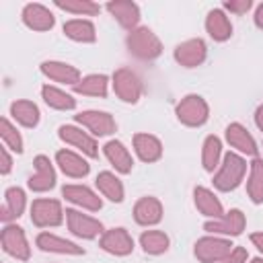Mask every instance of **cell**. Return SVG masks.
Instances as JSON below:
<instances>
[{
  "label": "cell",
  "mask_w": 263,
  "mask_h": 263,
  "mask_svg": "<svg viewBox=\"0 0 263 263\" xmlns=\"http://www.w3.org/2000/svg\"><path fill=\"white\" fill-rule=\"evenodd\" d=\"M242 175H245V160H242L240 156H236V154L230 152V154L224 156L222 171L216 175L214 183H216L218 189H222V191H230V189H234V187L240 183Z\"/></svg>",
  "instance_id": "6da1fadb"
},
{
  "label": "cell",
  "mask_w": 263,
  "mask_h": 263,
  "mask_svg": "<svg viewBox=\"0 0 263 263\" xmlns=\"http://www.w3.org/2000/svg\"><path fill=\"white\" fill-rule=\"evenodd\" d=\"M127 47L140 60H152L160 53V43L150 29H138L127 37Z\"/></svg>",
  "instance_id": "7a4b0ae2"
},
{
  "label": "cell",
  "mask_w": 263,
  "mask_h": 263,
  "mask_svg": "<svg viewBox=\"0 0 263 263\" xmlns=\"http://www.w3.org/2000/svg\"><path fill=\"white\" fill-rule=\"evenodd\" d=\"M31 220L37 226H55L62 222V208L53 199H37L31 208Z\"/></svg>",
  "instance_id": "3957f363"
},
{
  "label": "cell",
  "mask_w": 263,
  "mask_h": 263,
  "mask_svg": "<svg viewBox=\"0 0 263 263\" xmlns=\"http://www.w3.org/2000/svg\"><path fill=\"white\" fill-rule=\"evenodd\" d=\"M177 115H179V119H181L183 123H187V125H199V123H203L205 117H208V107H205V103L201 101V97L191 95V97H185V99L181 101V105L177 107Z\"/></svg>",
  "instance_id": "277c9868"
},
{
  "label": "cell",
  "mask_w": 263,
  "mask_h": 263,
  "mask_svg": "<svg viewBox=\"0 0 263 263\" xmlns=\"http://www.w3.org/2000/svg\"><path fill=\"white\" fill-rule=\"evenodd\" d=\"M230 247H232L230 242L220 240V238H201L195 245V255L203 263H210V261H216V259L226 257L230 253Z\"/></svg>",
  "instance_id": "5b68a950"
},
{
  "label": "cell",
  "mask_w": 263,
  "mask_h": 263,
  "mask_svg": "<svg viewBox=\"0 0 263 263\" xmlns=\"http://www.w3.org/2000/svg\"><path fill=\"white\" fill-rule=\"evenodd\" d=\"M2 245H4V251L10 253V255H14L16 259H27L29 257L27 238H25L23 228H18V226L4 228V232H2Z\"/></svg>",
  "instance_id": "8992f818"
},
{
  "label": "cell",
  "mask_w": 263,
  "mask_h": 263,
  "mask_svg": "<svg viewBox=\"0 0 263 263\" xmlns=\"http://www.w3.org/2000/svg\"><path fill=\"white\" fill-rule=\"evenodd\" d=\"M76 119L82 125H86L88 129H92V134H99V136L115 132V121L111 119L109 113H103V111H84V113L76 115Z\"/></svg>",
  "instance_id": "52a82bcc"
},
{
  "label": "cell",
  "mask_w": 263,
  "mask_h": 263,
  "mask_svg": "<svg viewBox=\"0 0 263 263\" xmlns=\"http://www.w3.org/2000/svg\"><path fill=\"white\" fill-rule=\"evenodd\" d=\"M66 216H68V226L74 234L78 236H84V238H92L101 232V222L88 218V216H82L80 212L76 210H66Z\"/></svg>",
  "instance_id": "ba28073f"
},
{
  "label": "cell",
  "mask_w": 263,
  "mask_h": 263,
  "mask_svg": "<svg viewBox=\"0 0 263 263\" xmlns=\"http://www.w3.org/2000/svg\"><path fill=\"white\" fill-rule=\"evenodd\" d=\"M115 92L127 101V103H136L140 97V80L136 78V74L127 72V70H119L115 74Z\"/></svg>",
  "instance_id": "9c48e42d"
},
{
  "label": "cell",
  "mask_w": 263,
  "mask_h": 263,
  "mask_svg": "<svg viewBox=\"0 0 263 263\" xmlns=\"http://www.w3.org/2000/svg\"><path fill=\"white\" fill-rule=\"evenodd\" d=\"M60 138L68 144H74L76 148H80L82 152H86L88 156H97V144L90 136H86L82 129L72 127V125H62L60 127Z\"/></svg>",
  "instance_id": "30bf717a"
},
{
  "label": "cell",
  "mask_w": 263,
  "mask_h": 263,
  "mask_svg": "<svg viewBox=\"0 0 263 263\" xmlns=\"http://www.w3.org/2000/svg\"><path fill=\"white\" fill-rule=\"evenodd\" d=\"M35 168H37V173L29 179V187L33 191H45V189L53 187L55 175H53V168H51V164H49V160L45 156H37L35 158Z\"/></svg>",
  "instance_id": "8fae6325"
},
{
  "label": "cell",
  "mask_w": 263,
  "mask_h": 263,
  "mask_svg": "<svg viewBox=\"0 0 263 263\" xmlns=\"http://www.w3.org/2000/svg\"><path fill=\"white\" fill-rule=\"evenodd\" d=\"M101 247L109 253H115V255H125L134 249V240L129 238V234L123 230V228H113L109 230L103 240H101Z\"/></svg>",
  "instance_id": "7c38bea8"
},
{
  "label": "cell",
  "mask_w": 263,
  "mask_h": 263,
  "mask_svg": "<svg viewBox=\"0 0 263 263\" xmlns=\"http://www.w3.org/2000/svg\"><path fill=\"white\" fill-rule=\"evenodd\" d=\"M175 58H177V62H181L183 66H189V68H191V66H197V64H201L203 58H205V45H203V41H199V39L187 41V43H183V45L177 47Z\"/></svg>",
  "instance_id": "4fadbf2b"
},
{
  "label": "cell",
  "mask_w": 263,
  "mask_h": 263,
  "mask_svg": "<svg viewBox=\"0 0 263 263\" xmlns=\"http://www.w3.org/2000/svg\"><path fill=\"white\" fill-rule=\"evenodd\" d=\"M64 197L82 205V208H88V210H99L101 208V199L88 189V187H80V185H66L62 189Z\"/></svg>",
  "instance_id": "5bb4252c"
},
{
  "label": "cell",
  "mask_w": 263,
  "mask_h": 263,
  "mask_svg": "<svg viewBox=\"0 0 263 263\" xmlns=\"http://www.w3.org/2000/svg\"><path fill=\"white\" fill-rule=\"evenodd\" d=\"M226 138H228V142H230L232 148H238L245 154H255L257 152L255 140L247 134V129L240 123H230L228 129H226Z\"/></svg>",
  "instance_id": "9a60e30c"
},
{
  "label": "cell",
  "mask_w": 263,
  "mask_h": 263,
  "mask_svg": "<svg viewBox=\"0 0 263 263\" xmlns=\"http://www.w3.org/2000/svg\"><path fill=\"white\" fill-rule=\"evenodd\" d=\"M105 154H107V158L111 160V164H113L119 173H129V171H132V164H134V162H132V156H129L127 148H125L121 142H117V140L107 142Z\"/></svg>",
  "instance_id": "2e32d148"
},
{
  "label": "cell",
  "mask_w": 263,
  "mask_h": 263,
  "mask_svg": "<svg viewBox=\"0 0 263 263\" xmlns=\"http://www.w3.org/2000/svg\"><path fill=\"white\" fill-rule=\"evenodd\" d=\"M245 228V218L238 210H232L228 216H224L220 222H208L205 230L210 232H224V234H240Z\"/></svg>",
  "instance_id": "e0dca14e"
},
{
  "label": "cell",
  "mask_w": 263,
  "mask_h": 263,
  "mask_svg": "<svg viewBox=\"0 0 263 263\" xmlns=\"http://www.w3.org/2000/svg\"><path fill=\"white\" fill-rule=\"evenodd\" d=\"M23 18H25V23H27L29 27L39 29V31L49 29V27L53 25L51 12H49L47 8H43V6H39V4H29V6L25 8V12H23Z\"/></svg>",
  "instance_id": "ac0fdd59"
},
{
  "label": "cell",
  "mask_w": 263,
  "mask_h": 263,
  "mask_svg": "<svg viewBox=\"0 0 263 263\" xmlns=\"http://www.w3.org/2000/svg\"><path fill=\"white\" fill-rule=\"evenodd\" d=\"M58 162L62 166V171L70 177H84L88 173V164L74 152L70 150H60L58 152Z\"/></svg>",
  "instance_id": "d6986e66"
},
{
  "label": "cell",
  "mask_w": 263,
  "mask_h": 263,
  "mask_svg": "<svg viewBox=\"0 0 263 263\" xmlns=\"http://www.w3.org/2000/svg\"><path fill=\"white\" fill-rule=\"evenodd\" d=\"M162 208L154 197H144L136 205V222L140 224H156L160 220Z\"/></svg>",
  "instance_id": "ffe728a7"
},
{
  "label": "cell",
  "mask_w": 263,
  "mask_h": 263,
  "mask_svg": "<svg viewBox=\"0 0 263 263\" xmlns=\"http://www.w3.org/2000/svg\"><path fill=\"white\" fill-rule=\"evenodd\" d=\"M37 245L43 249V251H53V253H72V255H80L84 253L80 247H76L74 242H68L64 238H58L53 234H39L37 236Z\"/></svg>",
  "instance_id": "44dd1931"
},
{
  "label": "cell",
  "mask_w": 263,
  "mask_h": 263,
  "mask_svg": "<svg viewBox=\"0 0 263 263\" xmlns=\"http://www.w3.org/2000/svg\"><path fill=\"white\" fill-rule=\"evenodd\" d=\"M195 205H197V210L203 216H214V218H220L222 216V203L214 197L212 191H208L203 187H197L195 189Z\"/></svg>",
  "instance_id": "7402d4cb"
},
{
  "label": "cell",
  "mask_w": 263,
  "mask_h": 263,
  "mask_svg": "<svg viewBox=\"0 0 263 263\" xmlns=\"http://www.w3.org/2000/svg\"><path fill=\"white\" fill-rule=\"evenodd\" d=\"M205 27H208L210 35H212L214 39H218V41L228 39L230 33H232V27H230V23H228V18L224 16L222 10H212V12L208 14V23H205Z\"/></svg>",
  "instance_id": "603a6c76"
},
{
  "label": "cell",
  "mask_w": 263,
  "mask_h": 263,
  "mask_svg": "<svg viewBox=\"0 0 263 263\" xmlns=\"http://www.w3.org/2000/svg\"><path fill=\"white\" fill-rule=\"evenodd\" d=\"M107 8L123 27H134L140 18L138 6L132 2H111V4H107Z\"/></svg>",
  "instance_id": "cb8c5ba5"
},
{
  "label": "cell",
  "mask_w": 263,
  "mask_h": 263,
  "mask_svg": "<svg viewBox=\"0 0 263 263\" xmlns=\"http://www.w3.org/2000/svg\"><path fill=\"white\" fill-rule=\"evenodd\" d=\"M25 208V193L18 187H12L6 191L4 197V208H2V220H10V218H18L23 214Z\"/></svg>",
  "instance_id": "d4e9b609"
},
{
  "label": "cell",
  "mask_w": 263,
  "mask_h": 263,
  "mask_svg": "<svg viewBox=\"0 0 263 263\" xmlns=\"http://www.w3.org/2000/svg\"><path fill=\"white\" fill-rule=\"evenodd\" d=\"M41 70L58 82H76L78 80V70L68 64H62V62H45L41 66Z\"/></svg>",
  "instance_id": "484cf974"
},
{
  "label": "cell",
  "mask_w": 263,
  "mask_h": 263,
  "mask_svg": "<svg viewBox=\"0 0 263 263\" xmlns=\"http://www.w3.org/2000/svg\"><path fill=\"white\" fill-rule=\"evenodd\" d=\"M97 187L103 191L105 197H109L111 201H121L123 199V187L119 183V179H115V175L111 173H101L97 177Z\"/></svg>",
  "instance_id": "4316f807"
},
{
  "label": "cell",
  "mask_w": 263,
  "mask_h": 263,
  "mask_svg": "<svg viewBox=\"0 0 263 263\" xmlns=\"http://www.w3.org/2000/svg\"><path fill=\"white\" fill-rule=\"evenodd\" d=\"M136 150H138V154H140V158L142 160H156L158 156H160V142L156 140V138H152V136H148V134H140V136H136Z\"/></svg>",
  "instance_id": "83f0119b"
},
{
  "label": "cell",
  "mask_w": 263,
  "mask_h": 263,
  "mask_svg": "<svg viewBox=\"0 0 263 263\" xmlns=\"http://www.w3.org/2000/svg\"><path fill=\"white\" fill-rule=\"evenodd\" d=\"M76 92L82 95H95V97H105L107 92V78L103 74H95V76H86L84 80L74 84Z\"/></svg>",
  "instance_id": "f1b7e54d"
},
{
  "label": "cell",
  "mask_w": 263,
  "mask_h": 263,
  "mask_svg": "<svg viewBox=\"0 0 263 263\" xmlns=\"http://www.w3.org/2000/svg\"><path fill=\"white\" fill-rule=\"evenodd\" d=\"M10 111H12L14 119L21 121V123L27 125V127L37 125V121H39V111H37V107H35L33 103H29V101H18V103H14V105L10 107Z\"/></svg>",
  "instance_id": "f546056e"
},
{
  "label": "cell",
  "mask_w": 263,
  "mask_h": 263,
  "mask_svg": "<svg viewBox=\"0 0 263 263\" xmlns=\"http://www.w3.org/2000/svg\"><path fill=\"white\" fill-rule=\"evenodd\" d=\"M64 33L70 39H76V41H92L95 39V29L88 21H70V23H66Z\"/></svg>",
  "instance_id": "4dcf8cb0"
},
{
  "label": "cell",
  "mask_w": 263,
  "mask_h": 263,
  "mask_svg": "<svg viewBox=\"0 0 263 263\" xmlns=\"http://www.w3.org/2000/svg\"><path fill=\"white\" fill-rule=\"evenodd\" d=\"M249 195L255 203L263 201V160L257 158L251 168V181H249Z\"/></svg>",
  "instance_id": "1f68e13d"
},
{
  "label": "cell",
  "mask_w": 263,
  "mask_h": 263,
  "mask_svg": "<svg viewBox=\"0 0 263 263\" xmlns=\"http://www.w3.org/2000/svg\"><path fill=\"white\" fill-rule=\"evenodd\" d=\"M142 247L146 253H152V255H158L162 251H166L168 247V238L164 232H158V230H150V232H144L142 234Z\"/></svg>",
  "instance_id": "d6a6232c"
},
{
  "label": "cell",
  "mask_w": 263,
  "mask_h": 263,
  "mask_svg": "<svg viewBox=\"0 0 263 263\" xmlns=\"http://www.w3.org/2000/svg\"><path fill=\"white\" fill-rule=\"evenodd\" d=\"M43 99L49 107H55V109H72L74 107V99L53 86H43Z\"/></svg>",
  "instance_id": "836d02e7"
},
{
  "label": "cell",
  "mask_w": 263,
  "mask_h": 263,
  "mask_svg": "<svg viewBox=\"0 0 263 263\" xmlns=\"http://www.w3.org/2000/svg\"><path fill=\"white\" fill-rule=\"evenodd\" d=\"M218 156H220V140L210 136L205 140V146H203V166H205V171H214V166L218 164Z\"/></svg>",
  "instance_id": "e575fe53"
},
{
  "label": "cell",
  "mask_w": 263,
  "mask_h": 263,
  "mask_svg": "<svg viewBox=\"0 0 263 263\" xmlns=\"http://www.w3.org/2000/svg\"><path fill=\"white\" fill-rule=\"evenodd\" d=\"M2 140L14 150V152H21L23 150V142H21V136L14 132V127L8 123V119H2Z\"/></svg>",
  "instance_id": "d590c367"
},
{
  "label": "cell",
  "mask_w": 263,
  "mask_h": 263,
  "mask_svg": "<svg viewBox=\"0 0 263 263\" xmlns=\"http://www.w3.org/2000/svg\"><path fill=\"white\" fill-rule=\"evenodd\" d=\"M58 6L70 12H88V14L99 12V6L92 2H58Z\"/></svg>",
  "instance_id": "8d00e7d4"
},
{
  "label": "cell",
  "mask_w": 263,
  "mask_h": 263,
  "mask_svg": "<svg viewBox=\"0 0 263 263\" xmlns=\"http://www.w3.org/2000/svg\"><path fill=\"white\" fill-rule=\"evenodd\" d=\"M245 259H247V251L238 247V249H234V251L230 253V257H228L224 263H242Z\"/></svg>",
  "instance_id": "74e56055"
},
{
  "label": "cell",
  "mask_w": 263,
  "mask_h": 263,
  "mask_svg": "<svg viewBox=\"0 0 263 263\" xmlns=\"http://www.w3.org/2000/svg\"><path fill=\"white\" fill-rule=\"evenodd\" d=\"M224 6H226V8H230V10H234V12H245V10H249V6H251V0H240V2H226Z\"/></svg>",
  "instance_id": "f35d334b"
},
{
  "label": "cell",
  "mask_w": 263,
  "mask_h": 263,
  "mask_svg": "<svg viewBox=\"0 0 263 263\" xmlns=\"http://www.w3.org/2000/svg\"><path fill=\"white\" fill-rule=\"evenodd\" d=\"M251 240H253V242L257 245V249L263 253V234H261V232H259V234H253V236H251Z\"/></svg>",
  "instance_id": "ab89813d"
},
{
  "label": "cell",
  "mask_w": 263,
  "mask_h": 263,
  "mask_svg": "<svg viewBox=\"0 0 263 263\" xmlns=\"http://www.w3.org/2000/svg\"><path fill=\"white\" fill-rule=\"evenodd\" d=\"M2 160H4V164H2V173H8V171H10V158H8L6 150H2Z\"/></svg>",
  "instance_id": "60d3db41"
},
{
  "label": "cell",
  "mask_w": 263,
  "mask_h": 263,
  "mask_svg": "<svg viewBox=\"0 0 263 263\" xmlns=\"http://www.w3.org/2000/svg\"><path fill=\"white\" fill-rule=\"evenodd\" d=\"M255 23H257V27H263V4L257 8V14H255Z\"/></svg>",
  "instance_id": "b9f144b4"
},
{
  "label": "cell",
  "mask_w": 263,
  "mask_h": 263,
  "mask_svg": "<svg viewBox=\"0 0 263 263\" xmlns=\"http://www.w3.org/2000/svg\"><path fill=\"white\" fill-rule=\"evenodd\" d=\"M255 119H257V125L263 129V107H259V109H257V115H255Z\"/></svg>",
  "instance_id": "7bdbcfd3"
},
{
  "label": "cell",
  "mask_w": 263,
  "mask_h": 263,
  "mask_svg": "<svg viewBox=\"0 0 263 263\" xmlns=\"http://www.w3.org/2000/svg\"><path fill=\"white\" fill-rule=\"evenodd\" d=\"M253 263H263V261H261V259H255V261H253Z\"/></svg>",
  "instance_id": "ee69618b"
}]
</instances>
